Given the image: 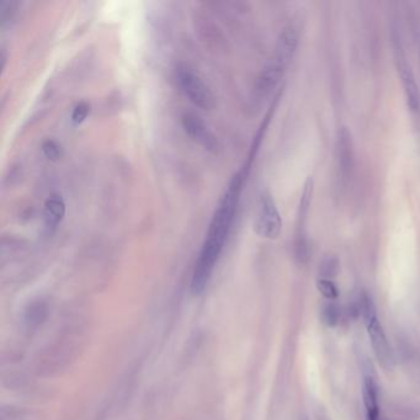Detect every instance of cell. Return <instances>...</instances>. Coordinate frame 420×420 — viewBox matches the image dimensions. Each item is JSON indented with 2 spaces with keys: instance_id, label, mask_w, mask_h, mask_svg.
Masks as SVG:
<instances>
[{
  "instance_id": "ffe728a7",
  "label": "cell",
  "mask_w": 420,
  "mask_h": 420,
  "mask_svg": "<svg viewBox=\"0 0 420 420\" xmlns=\"http://www.w3.org/2000/svg\"><path fill=\"white\" fill-rule=\"evenodd\" d=\"M419 56H420V54H419Z\"/></svg>"
},
{
  "instance_id": "9c48e42d",
  "label": "cell",
  "mask_w": 420,
  "mask_h": 420,
  "mask_svg": "<svg viewBox=\"0 0 420 420\" xmlns=\"http://www.w3.org/2000/svg\"><path fill=\"white\" fill-rule=\"evenodd\" d=\"M66 215V204L58 194H54L45 202V222L47 229H54Z\"/></svg>"
},
{
  "instance_id": "d6986e66",
  "label": "cell",
  "mask_w": 420,
  "mask_h": 420,
  "mask_svg": "<svg viewBox=\"0 0 420 420\" xmlns=\"http://www.w3.org/2000/svg\"><path fill=\"white\" fill-rule=\"evenodd\" d=\"M0 60H1V71H4V68H5L6 63V54L4 49H1V54H0Z\"/></svg>"
},
{
  "instance_id": "e0dca14e",
  "label": "cell",
  "mask_w": 420,
  "mask_h": 420,
  "mask_svg": "<svg viewBox=\"0 0 420 420\" xmlns=\"http://www.w3.org/2000/svg\"><path fill=\"white\" fill-rule=\"evenodd\" d=\"M319 292L325 296L327 300H336L338 297V288L336 283L329 279H319L317 282Z\"/></svg>"
},
{
  "instance_id": "7c38bea8",
  "label": "cell",
  "mask_w": 420,
  "mask_h": 420,
  "mask_svg": "<svg viewBox=\"0 0 420 420\" xmlns=\"http://www.w3.org/2000/svg\"><path fill=\"white\" fill-rule=\"evenodd\" d=\"M313 187H314V183H313L312 176H310L307 179L305 189H303L302 196H301L300 213H299V220L301 222L300 229L303 227V223L306 221L307 215H308V211H310V206L312 202Z\"/></svg>"
},
{
  "instance_id": "4fadbf2b",
  "label": "cell",
  "mask_w": 420,
  "mask_h": 420,
  "mask_svg": "<svg viewBox=\"0 0 420 420\" xmlns=\"http://www.w3.org/2000/svg\"><path fill=\"white\" fill-rule=\"evenodd\" d=\"M340 269V264H339V260L336 257L329 255L327 258L323 259V261L319 265V272L322 275V279H331V277H336L338 272Z\"/></svg>"
},
{
  "instance_id": "ba28073f",
  "label": "cell",
  "mask_w": 420,
  "mask_h": 420,
  "mask_svg": "<svg viewBox=\"0 0 420 420\" xmlns=\"http://www.w3.org/2000/svg\"><path fill=\"white\" fill-rule=\"evenodd\" d=\"M336 161L342 179H348L354 165V150L351 133L347 127H342L338 131L336 137Z\"/></svg>"
},
{
  "instance_id": "5bb4252c",
  "label": "cell",
  "mask_w": 420,
  "mask_h": 420,
  "mask_svg": "<svg viewBox=\"0 0 420 420\" xmlns=\"http://www.w3.org/2000/svg\"><path fill=\"white\" fill-rule=\"evenodd\" d=\"M41 148H43V154L47 158L48 161H51V162L60 161V156H62V147L57 141L46 139V141H43Z\"/></svg>"
},
{
  "instance_id": "6da1fadb",
  "label": "cell",
  "mask_w": 420,
  "mask_h": 420,
  "mask_svg": "<svg viewBox=\"0 0 420 420\" xmlns=\"http://www.w3.org/2000/svg\"><path fill=\"white\" fill-rule=\"evenodd\" d=\"M249 167L250 161L246 163L238 173L233 175L211 220L210 229L192 274L191 291L195 296L204 292L205 288L210 282L217 261L222 254L223 248L233 224L235 211L240 202V192L243 190Z\"/></svg>"
},
{
  "instance_id": "8fae6325",
  "label": "cell",
  "mask_w": 420,
  "mask_h": 420,
  "mask_svg": "<svg viewBox=\"0 0 420 420\" xmlns=\"http://www.w3.org/2000/svg\"><path fill=\"white\" fill-rule=\"evenodd\" d=\"M19 3L15 0H1L0 1V27L5 30L12 26L18 15Z\"/></svg>"
},
{
  "instance_id": "30bf717a",
  "label": "cell",
  "mask_w": 420,
  "mask_h": 420,
  "mask_svg": "<svg viewBox=\"0 0 420 420\" xmlns=\"http://www.w3.org/2000/svg\"><path fill=\"white\" fill-rule=\"evenodd\" d=\"M364 403L366 408L367 420H380V407H378L377 386L371 377L364 381Z\"/></svg>"
},
{
  "instance_id": "52a82bcc",
  "label": "cell",
  "mask_w": 420,
  "mask_h": 420,
  "mask_svg": "<svg viewBox=\"0 0 420 420\" xmlns=\"http://www.w3.org/2000/svg\"><path fill=\"white\" fill-rule=\"evenodd\" d=\"M288 67V62L282 60L277 56L271 58L270 62L266 65L263 72L259 75L258 82L255 85V93L259 97H265L269 95L271 91L277 88L280 83L283 74Z\"/></svg>"
},
{
  "instance_id": "9a60e30c",
  "label": "cell",
  "mask_w": 420,
  "mask_h": 420,
  "mask_svg": "<svg viewBox=\"0 0 420 420\" xmlns=\"http://www.w3.org/2000/svg\"><path fill=\"white\" fill-rule=\"evenodd\" d=\"M89 113H91V105L88 102H79L78 105H75L71 116L73 126H79L80 124H83Z\"/></svg>"
},
{
  "instance_id": "277c9868",
  "label": "cell",
  "mask_w": 420,
  "mask_h": 420,
  "mask_svg": "<svg viewBox=\"0 0 420 420\" xmlns=\"http://www.w3.org/2000/svg\"><path fill=\"white\" fill-rule=\"evenodd\" d=\"M282 220L280 212L277 210V205L272 200L269 192H263L259 200L258 212L254 222L255 233L268 238V240H277L281 233Z\"/></svg>"
},
{
  "instance_id": "ac0fdd59",
  "label": "cell",
  "mask_w": 420,
  "mask_h": 420,
  "mask_svg": "<svg viewBox=\"0 0 420 420\" xmlns=\"http://www.w3.org/2000/svg\"><path fill=\"white\" fill-rule=\"evenodd\" d=\"M43 307L40 306V305H37V306H34L31 308L30 316H29V320L30 322H38L40 319H43L41 317V313H43Z\"/></svg>"
},
{
  "instance_id": "8992f818",
  "label": "cell",
  "mask_w": 420,
  "mask_h": 420,
  "mask_svg": "<svg viewBox=\"0 0 420 420\" xmlns=\"http://www.w3.org/2000/svg\"><path fill=\"white\" fill-rule=\"evenodd\" d=\"M181 125L187 136L196 143L201 144L205 150L216 153L218 150V141L215 135L211 132L209 127L205 125L204 121L198 115L185 113L181 116Z\"/></svg>"
},
{
  "instance_id": "7a4b0ae2",
  "label": "cell",
  "mask_w": 420,
  "mask_h": 420,
  "mask_svg": "<svg viewBox=\"0 0 420 420\" xmlns=\"http://www.w3.org/2000/svg\"><path fill=\"white\" fill-rule=\"evenodd\" d=\"M176 82L184 95L195 106L202 110H212L215 108L216 100L210 88L200 78L198 73H195L187 65L176 67Z\"/></svg>"
},
{
  "instance_id": "5b68a950",
  "label": "cell",
  "mask_w": 420,
  "mask_h": 420,
  "mask_svg": "<svg viewBox=\"0 0 420 420\" xmlns=\"http://www.w3.org/2000/svg\"><path fill=\"white\" fill-rule=\"evenodd\" d=\"M395 58H396L397 72L399 79L402 82L403 91L407 100L409 110L412 113H419L420 111V91L419 86L417 84L415 75L412 67L407 62V57L403 52L401 41L395 38Z\"/></svg>"
},
{
  "instance_id": "2e32d148",
  "label": "cell",
  "mask_w": 420,
  "mask_h": 420,
  "mask_svg": "<svg viewBox=\"0 0 420 420\" xmlns=\"http://www.w3.org/2000/svg\"><path fill=\"white\" fill-rule=\"evenodd\" d=\"M339 317H340L339 308L334 303H328L323 307L322 319L328 327H334V325H338Z\"/></svg>"
},
{
  "instance_id": "3957f363",
  "label": "cell",
  "mask_w": 420,
  "mask_h": 420,
  "mask_svg": "<svg viewBox=\"0 0 420 420\" xmlns=\"http://www.w3.org/2000/svg\"><path fill=\"white\" fill-rule=\"evenodd\" d=\"M361 312L365 319V325H366L367 333L371 339L375 354L377 356L378 361L382 362V365L388 367L392 362V356H390V345L384 336V329L378 322L377 313L376 308L373 305V300L369 296L362 297L361 302Z\"/></svg>"
}]
</instances>
